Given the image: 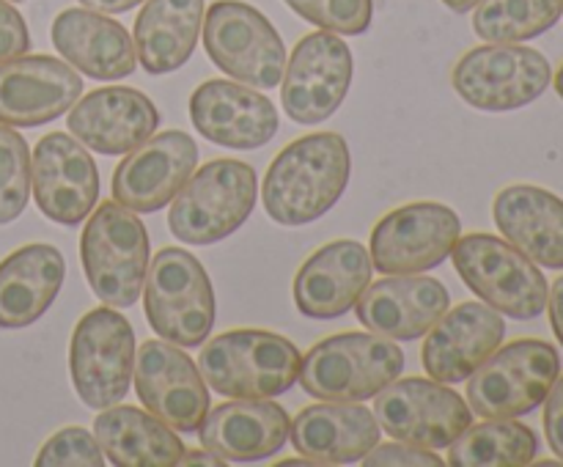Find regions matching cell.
I'll return each mask as SVG.
<instances>
[{
  "instance_id": "2",
  "label": "cell",
  "mask_w": 563,
  "mask_h": 467,
  "mask_svg": "<svg viewBox=\"0 0 563 467\" xmlns=\"http://www.w3.org/2000/svg\"><path fill=\"white\" fill-rule=\"evenodd\" d=\"M302 357L289 338L269 330H229L209 341L198 368L209 388L229 399H273L300 377Z\"/></svg>"
},
{
  "instance_id": "37",
  "label": "cell",
  "mask_w": 563,
  "mask_h": 467,
  "mask_svg": "<svg viewBox=\"0 0 563 467\" xmlns=\"http://www.w3.org/2000/svg\"><path fill=\"white\" fill-rule=\"evenodd\" d=\"M27 47H31V33H27L25 20L14 5L0 0V64L25 55Z\"/></svg>"
},
{
  "instance_id": "4",
  "label": "cell",
  "mask_w": 563,
  "mask_h": 467,
  "mask_svg": "<svg viewBox=\"0 0 563 467\" xmlns=\"http://www.w3.org/2000/svg\"><path fill=\"white\" fill-rule=\"evenodd\" d=\"M256 170L240 159H212L192 170L176 192L168 212V229L187 245H214L234 234L256 207Z\"/></svg>"
},
{
  "instance_id": "5",
  "label": "cell",
  "mask_w": 563,
  "mask_h": 467,
  "mask_svg": "<svg viewBox=\"0 0 563 467\" xmlns=\"http://www.w3.org/2000/svg\"><path fill=\"white\" fill-rule=\"evenodd\" d=\"M148 234L143 220L119 201H104L88 218L80 262L93 294L110 308H130L148 273Z\"/></svg>"
},
{
  "instance_id": "28",
  "label": "cell",
  "mask_w": 563,
  "mask_h": 467,
  "mask_svg": "<svg viewBox=\"0 0 563 467\" xmlns=\"http://www.w3.org/2000/svg\"><path fill=\"white\" fill-rule=\"evenodd\" d=\"M66 278L58 247L33 242L0 262V327L16 330L38 322L55 302Z\"/></svg>"
},
{
  "instance_id": "24",
  "label": "cell",
  "mask_w": 563,
  "mask_h": 467,
  "mask_svg": "<svg viewBox=\"0 0 563 467\" xmlns=\"http://www.w3.org/2000/svg\"><path fill=\"white\" fill-rule=\"evenodd\" d=\"M289 426V415L275 401L234 399L214 410L209 407L198 437L223 462H262L284 448Z\"/></svg>"
},
{
  "instance_id": "32",
  "label": "cell",
  "mask_w": 563,
  "mask_h": 467,
  "mask_svg": "<svg viewBox=\"0 0 563 467\" xmlns=\"http://www.w3.org/2000/svg\"><path fill=\"white\" fill-rule=\"evenodd\" d=\"M563 14V0H478L473 31L493 44H520L542 36Z\"/></svg>"
},
{
  "instance_id": "9",
  "label": "cell",
  "mask_w": 563,
  "mask_h": 467,
  "mask_svg": "<svg viewBox=\"0 0 563 467\" xmlns=\"http://www.w3.org/2000/svg\"><path fill=\"white\" fill-rule=\"evenodd\" d=\"M203 47L214 66L245 86L278 88L286 69V47L273 22L240 0H218L203 14Z\"/></svg>"
},
{
  "instance_id": "35",
  "label": "cell",
  "mask_w": 563,
  "mask_h": 467,
  "mask_svg": "<svg viewBox=\"0 0 563 467\" xmlns=\"http://www.w3.org/2000/svg\"><path fill=\"white\" fill-rule=\"evenodd\" d=\"M38 467H102L104 454L97 434L82 426H69L55 432L42 445L36 456Z\"/></svg>"
},
{
  "instance_id": "26",
  "label": "cell",
  "mask_w": 563,
  "mask_h": 467,
  "mask_svg": "<svg viewBox=\"0 0 563 467\" xmlns=\"http://www.w3.org/2000/svg\"><path fill=\"white\" fill-rule=\"evenodd\" d=\"M297 454L319 465H352L379 443V421L372 410L350 401H324L300 410L289 426Z\"/></svg>"
},
{
  "instance_id": "40",
  "label": "cell",
  "mask_w": 563,
  "mask_h": 467,
  "mask_svg": "<svg viewBox=\"0 0 563 467\" xmlns=\"http://www.w3.org/2000/svg\"><path fill=\"white\" fill-rule=\"evenodd\" d=\"M80 3L86 5V9L99 11V14H121V11L135 9L143 0H80Z\"/></svg>"
},
{
  "instance_id": "10",
  "label": "cell",
  "mask_w": 563,
  "mask_h": 467,
  "mask_svg": "<svg viewBox=\"0 0 563 467\" xmlns=\"http://www.w3.org/2000/svg\"><path fill=\"white\" fill-rule=\"evenodd\" d=\"M71 382L91 410H108L126 396L135 368V330L113 308L88 311L69 346Z\"/></svg>"
},
{
  "instance_id": "16",
  "label": "cell",
  "mask_w": 563,
  "mask_h": 467,
  "mask_svg": "<svg viewBox=\"0 0 563 467\" xmlns=\"http://www.w3.org/2000/svg\"><path fill=\"white\" fill-rule=\"evenodd\" d=\"M31 185L44 218L60 225L82 223L99 198V174L91 154L64 132H49L36 143Z\"/></svg>"
},
{
  "instance_id": "13",
  "label": "cell",
  "mask_w": 563,
  "mask_h": 467,
  "mask_svg": "<svg viewBox=\"0 0 563 467\" xmlns=\"http://www.w3.org/2000/svg\"><path fill=\"white\" fill-rule=\"evenodd\" d=\"M374 412L390 437L429 451L449 448L473 423V410L460 393L423 377L394 379L377 393Z\"/></svg>"
},
{
  "instance_id": "22",
  "label": "cell",
  "mask_w": 563,
  "mask_h": 467,
  "mask_svg": "<svg viewBox=\"0 0 563 467\" xmlns=\"http://www.w3.org/2000/svg\"><path fill=\"white\" fill-rule=\"evenodd\" d=\"M372 256L355 240H335L306 258L295 278V305L308 319H339L372 283Z\"/></svg>"
},
{
  "instance_id": "17",
  "label": "cell",
  "mask_w": 563,
  "mask_h": 467,
  "mask_svg": "<svg viewBox=\"0 0 563 467\" xmlns=\"http://www.w3.org/2000/svg\"><path fill=\"white\" fill-rule=\"evenodd\" d=\"M196 163L198 146L187 132H159L113 170V198L132 212H159L185 187Z\"/></svg>"
},
{
  "instance_id": "23",
  "label": "cell",
  "mask_w": 563,
  "mask_h": 467,
  "mask_svg": "<svg viewBox=\"0 0 563 467\" xmlns=\"http://www.w3.org/2000/svg\"><path fill=\"white\" fill-rule=\"evenodd\" d=\"M357 322L394 341H416L449 311V289L438 278L390 275L368 283L355 302Z\"/></svg>"
},
{
  "instance_id": "25",
  "label": "cell",
  "mask_w": 563,
  "mask_h": 467,
  "mask_svg": "<svg viewBox=\"0 0 563 467\" xmlns=\"http://www.w3.org/2000/svg\"><path fill=\"white\" fill-rule=\"evenodd\" d=\"M55 49L91 80H124L135 71L137 55L121 22L91 9H66L53 20Z\"/></svg>"
},
{
  "instance_id": "43",
  "label": "cell",
  "mask_w": 563,
  "mask_h": 467,
  "mask_svg": "<svg viewBox=\"0 0 563 467\" xmlns=\"http://www.w3.org/2000/svg\"><path fill=\"white\" fill-rule=\"evenodd\" d=\"M555 91H559V97L563 99V66L559 69V75H555Z\"/></svg>"
},
{
  "instance_id": "19",
  "label": "cell",
  "mask_w": 563,
  "mask_h": 467,
  "mask_svg": "<svg viewBox=\"0 0 563 467\" xmlns=\"http://www.w3.org/2000/svg\"><path fill=\"white\" fill-rule=\"evenodd\" d=\"M69 132L104 157L130 154L157 132L159 113L137 88L104 86L69 108Z\"/></svg>"
},
{
  "instance_id": "41",
  "label": "cell",
  "mask_w": 563,
  "mask_h": 467,
  "mask_svg": "<svg viewBox=\"0 0 563 467\" xmlns=\"http://www.w3.org/2000/svg\"><path fill=\"white\" fill-rule=\"evenodd\" d=\"M179 465H207V467H220L225 465L220 456H214L212 451H185L179 459Z\"/></svg>"
},
{
  "instance_id": "7",
  "label": "cell",
  "mask_w": 563,
  "mask_h": 467,
  "mask_svg": "<svg viewBox=\"0 0 563 467\" xmlns=\"http://www.w3.org/2000/svg\"><path fill=\"white\" fill-rule=\"evenodd\" d=\"M451 258L467 289L504 316L528 322L548 308L550 289L542 269L511 242L493 234H467L456 240Z\"/></svg>"
},
{
  "instance_id": "30",
  "label": "cell",
  "mask_w": 563,
  "mask_h": 467,
  "mask_svg": "<svg viewBox=\"0 0 563 467\" xmlns=\"http://www.w3.org/2000/svg\"><path fill=\"white\" fill-rule=\"evenodd\" d=\"M102 454L119 467H170L179 465L185 445L154 412L137 407H108L93 421Z\"/></svg>"
},
{
  "instance_id": "20",
  "label": "cell",
  "mask_w": 563,
  "mask_h": 467,
  "mask_svg": "<svg viewBox=\"0 0 563 467\" xmlns=\"http://www.w3.org/2000/svg\"><path fill=\"white\" fill-rule=\"evenodd\" d=\"M190 119L207 141L225 148L267 146L278 132V110L258 88L231 80H207L192 91Z\"/></svg>"
},
{
  "instance_id": "15",
  "label": "cell",
  "mask_w": 563,
  "mask_h": 467,
  "mask_svg": "<svg viewBox=\"0 0 563 467\" xmlns=\"http://www.w3.org/2000/svg\"><path fill=\"white\" fill-rule=\"evenodd\" d=\"M135 390L148 412L176 432H198L209 410V388L196 363L168 341H146L135 355Z\"/></svg>"
},
{
  "instance_id": "14",
  "label": "cell",
  "mask_w": 563,
  "mask_h": 467,
  "mask_svg": "<svg viewBox=\"0 0 563 467\" xmlns=\"http://www.w3.org/2000/svg\"><path fill=\"white\" fill-rule=\"evenodd\" d=\"M284 110L297 124H322L352 86V49L341 36L317 31L297 42L284 69Z\"/></svg>"
},
{
  "instance_id": "12",
  "label": "cell",
  "mask_w": 563,
  "mask_h": 467,
  "mask_svg": "<svg viewBox=\"0 0 563 467\" xmlns=\"http://www.w3.org/2000/svg\"><path fill=\"white\" fill-rule=\"evenodd\" d=\"M462 236L460 214L445 203L416 201L385 214L372 231V264L383 275L440 267Z\"/></svg>"
},
{
  "instance_id": "1",
  "label": "cell",
  "mask_w": 563,
  "mask_h": 467,
  "mask_svg": "<svg viewBox=\"0 0 563 467\" xmlns=\"http://www.w3.org/2000/svg\"><path fill=\"white\" fill-rule=\"evenodd\" d=\"M350 146L339 132H311L291 141L267 168L264 212L280 225H306L328 214L350 185Z\"/></svg>"
},
{
  "instance_id": "27",
  "label": "cell",
  "mask_w": 563,
  "mask_h": 467,
  "mask_svg": "<svg viewBox=\"0 0 563 467\" xmlns=\"http://www.w3.org/2000/svg\"><path fill=\"white\" fill-rule=\"evenodd\" d=\"M495 225L533 264L563 269V201L537 185H511L495 196Z\"/></svg>"
},
{
  "instance_id": "44",
  "label": "cell",
  "mask_w": 563,
  "mask_h": 467,
  "mask_svg": "<svg viewBox=\"0 0 563 467\" xmlns=\"http://www.w3.org/2000/svg\"><path fill=\"white\" fill-rule=\"evenodd\" d=\"M16 3H20V0H16Z\"/></svg>"
},
{
  "instance_id": "42",
  "label": "cell",
  "mask_w": 563,
  "mask_h": 467,
  "mask_svg": "<svg viewBox=\"0 0 563 467\" xmlns=\"http://www.w3.org/2000/svg\"><path fill=\"white\" fill-rule=\"evenodd\" d=\"M443 3L449 5L451 11H456V14H465V11L476 9V3H478V0H443Z\"/></svg>"
},
{
  "instance_id": "11",
  "label": "cell",
  "mask_w": 563,
  "mask_h": 467,
  "mask_svg": "<svg viewBox=\"0 0 563 467\" xmlns=\"http://www.w3.org/2000/svg\"><path fill=\"white\" fill-rule=\"evenodd\" d=\"M553 80L548 58L522 44H484L454 66V91L471 108L504 113L526 108L548 91Z\"/></svg>"
},
{
  "instance_id": "38",
  "label": "cell",
  "mask_w": 563,
  "mask_h": 467,
  "mask_svg": "<svg viewBox=\"0 0 563 467\" xmlns=\"http://www.w3.org/2000/svg\"><path fill=\"white\" fill-rule=\"evenodd\" d=\"M544 434L553 448V454L563 462V377L555 379V385L548 393L544 404Z\"/></svg>"
},
{
  "instance_id": "34",
  "label": "cell",
  "mask_w": 563,
  "mask_h": 467,
  "mask_svg": "<svg viewBox=\"0 0 563 467\" xmlns=\"http://www.w3.org/2000/svg\"><path fill=\"white\" fill-rule=\"evenodd\" d=\"M286 3L306 22L341 36L366 33L374 14V0H286Z\"/></svg>"
},
{
  "instance_id": "8",
  "label": "cell",
  "mask_w": 563,
  "mask_h": 467,
  "mask_svg": "<svg viewBox=\"0 0 563 467\" xmlns=\"http://www.w3.org/2000/svg\"><path fill=\"white\" fill-rule=\"evenodd\" d=\"M561 374L553 344L520 338L495 349L467 382L471 410L482 418H520L548 399Z\"/></svg>"
},
{
  "instance_id": "39",
  "label": "cell",
  "mask_w": 563,
  "mask_h": 467,
  "mask_svg": "<svg viewBox=\"0 0 563 467\" xmlns=\"http://www.w3.org/2000/svg\"><path fill=\"white\" fill-rule=\"evenodd\" d=\"M548 308H550V324L555 330V338L563 344V275L548 291Z\"/></svg>"
},
{
  "instance_id": "6",
  "label": "cell",
  "mask_w": 563,
  "mask_h": 467,
  "mask_svg": "<svg viewBox=\"0 0 563 467\" xmlns=\"http://www.w3.org/2000/svg\"><path fill=\"white\" fill-rule=\"evenodd\" d=\"M146 319L159 338L198 346L214 327V289L207 269L181 247H163L146 273Z\"/></svg>"
},
{
  "instance_id": "36",
  "label": "cell",
  "mask_w": 563,
  "mask_h": 467,
  "mask_svg": "<svg viewBox=\"0 0 563 467\" xmlns=\"http://www.w3.org/2000/svg\"><path fill=\"white\" fill-rule=\"evenodd\" d=\"M363 465L366 467H394V465H405V467H440L438 454H432L429 448H421V445L412 443H385V445H374L366 456H363Z\"/></svg>"
},
{
  "instance_id": "3",
  "label": "cell",
  "mask_w": 563,
  "mask_h": 467,
  "mask_svg": "<svg viewBox=\"0 0 563 467\" xmlns=\"http://www.w3.org/2000/svg\"><path fill=\"white\" fill-rule=\"evenodd\" d=\"M405 352L377 333H339L311 346L300 366L302 390L322 401H366L399 379Z\"/></svg>"
},
{
  "instance_id": "33",
  "label": "cell",
  "mask_w": 563,
  "mask_h": 467,
  "mask_svg": "<svg viewBox=\"0 0 563 467\" xmlns=\"http://www.w3.org/2000/svg\"><path fill=\"white\" fill-rule=\"evenodd\" d=\"M31 192V152L25 137L0 124V225L20 218Z\"/></svg>"
},
{
  "instance_id": "31",
  "label": "cell",
  "mask_w": 563,
  "mask_h": 467,
  "mask_svg": "<svg viewBox=\"0 0 563 467\" xmlns=\"http://www.w3.org/2000/svg\"><path fill=\"white\" fill-rule=\"evenodd\" d=\"M449 448L454 467H522L533 462L539 440L515 418H487L478 426L471 423Z\"/></svg>"
},
{
  "instance_id": "18",
  "label": "cell",
  "mask_w": 563,
  "mask_h": 467,
  "mask_svg": "<svg viewBox=\"0 0 563 467\" xmlns=\"http://www.w3.org/2000/svg\"><path fill=\"white\" fill-rule=\"evenodd\" d=\"M80 93V75L66 60L49 55H16L0 64V124H49L60 119Z\"/></svg>"
},
{
  "instance_id": "29",
  "label": "cell",
  "mask_w": 563,
  "mask_h": 467,
  "mask_svg": "<svg viewBox=\"0 0 563 467\" xmlns=\"http://www.w3.org/2000/svg\"><path fill=\"white\" fill-rule=\"evenodd\" d=\"M203 25V0H146L135 20V55L148 75L185 66Z\"/></svg>"
},
{
  "instance_id": "21",
  "label": "cell",
  "mask_w": 563,
  "mask_h": 467,
  "mask_svg": "<svg viewBox=\"0 0 563 467\" xmlns=\"http://www.w3.org/2000/svg\"><path fill=\"white\" fill-rule=\"evenodd\" d=\"M506 335L504 313L487 302H462L434 322L423 344V368L443 385L465 382Z\"/></svg>"
}]
</instances>
